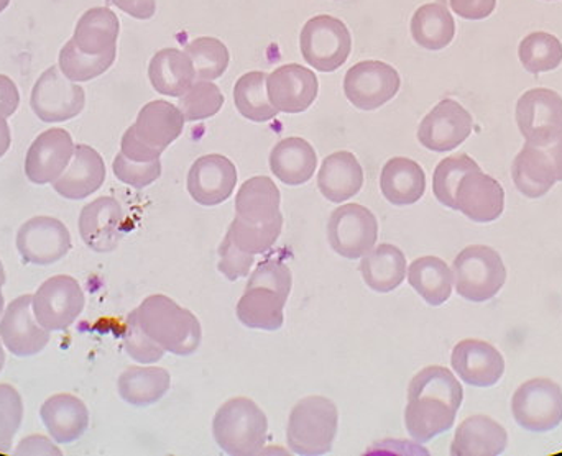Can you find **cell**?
Returning <instances> with one entry per match:
<instances>
[{"mask_svg":"<svg viewBox=\"0 0 562 456\" xmlns=\"http://www.w3.org/2000/svg\"><path fill=\"white\" fill-rule=\"evenodd\" d=\"M464 399V389L442 366L422 369L409 383L405 425L419 444L451 431Z\"/></svg>","mask_w":562,"mask_h":456,"instance_id":"cell-1","label":"cell"},{"mask_svg":"<svg viewBox=\"0 0 562 456\" xmlns=\"http://www.w3.org/2000/svg\"><path fill=\"white\" fill-rule=\"evenodd\" d=\"M142 330L167 353L193 355L203 340L200 320L164 294H154L134 310Z\"/></svg>","mask_w":562,"mask_h":456,"instance_id":"cell-2","label":"cell"},{"mask_svg":"<svg viewBox=\"0 0 562 456\" xmlns=\"http://www.w3.org/2000/svg\"><path fill=\"white\" fill-rule=\"evenodd\" d=\"M184 122L177 105L165 101L148 102L122 137L121 153L138 163L160 160L164 151L183 134Z\"/></svg>","mask_w":562,"mask_h":456,"instance_id":"cell-3","label":"cell"},{"mask_svg":"<svg viewBox=\"0 0 562 456\" xmlns=\"http://www.w3.org/2000/svg\"><path fill=\"white\" fill-rule=\"evenodd\" d=\"M213 435L224 454L259 455L269 437V419L252 399H229L214 415Z\"/></svg>","mask_w":562,"mask_h":456,"instance_id":"cell-4","label":"cell"},{"mask_svg":"<svg viewBox=\"0 0 562 456\" xmlns=\"http://www.w3.org/2000/svg\"><path fill=\"white\" fill-rule=\"evenodd\" d=\"M339 412L330 399L310 396L301 399L288 419L286 444L296 455L319 456L333 451Z\"/></svg>","mask_w":562,"mask_h":456,"instance_id":"cell-5","label":"cell"},{"mask_svg":"<svg viewBox=\"0 0 562 456\" xmlns=\"http://www.w3.org/2000/svg\"><path fill=\"white\" fill-rule=\"evenodd\" d=\"M456 290L471 303H485L497 296L507 280V267L497 251L484 244L468 247L452 264Z\"/></svg>","mask_w":562,"mask_h":456,"instance_id":"cell-6","label":"cell"},{"mask_svg":"<svg viewBox=\"0 0 562 456\" xmlns=\"http://www.w3.org/2000/svg\"><path fill=\"white\" fill-rule=\"evenodd\" d=\"M300 48L307 65L321 72H333L349 58L352 38L342 20L317 15L301 30Z\"/></svg>","mask_w":562,"mask_h":456,"instance_id":"cell-7","label":"cell"},{"mask_svg":"<svg viewBox=\"0 0 562 456\" xmlns=\"http://www.w3.org/2000/svg\"><path fill=\"white\" fill-rule=\"evenodd\" d=\"M515 186L524 196L538 200L562 181V135L544 147L525 144L512 167Z\"/></svg>","mask_w":562,"mask_h":456,"instance_id":"cell-8","label":"cell"},{"mask_svg":"<svg viewBox=\"0 0 562 456\" xmlns=\"http://www.w3.org/2000/svg\"><path fill=\"white\" fill-rule=\"evenodd\" d=\"M86 297L71 276L49 277L33 294V312L43 329L59 332L71 327L85 310Z\"/></svg>","mask_w":562,"mask_h":456,"instance_id":"cell-9","label":"cell"},{"mask_svg":"<svg viewBox=\"0 0 562 456\" xmlns=\"http://www.w3.org/2000/svg\"><path fill=\"white\" fill-rule=\"evenodd\" d=\"M85 104V89L66 78L56 66L40 76L30 98L32 111L46 124H58L78 117Z\"/></svg>","mask_w":562,"mask_h":456,"instance_id":"cell-10","label":"cell"},{"mask_svg":"<svg viewBox=\"0 0 562 456\" xmlns=\"http://www.w3.org/2000/svg\"><path fill=\"white\" fill-rule=\"evenodd\" d=\"M379 224L375 216L360 204H346L330 214L327 240L330 248L347 260H360L375 247Z\"/></svg>","mask_w":562,"mask_h":456,"instance_id":"cell-11","label":"cell"},{"mask_svg":"<svg viewBox=\"0 0 562 456\" xmlns=\"http://www.w3.org/2000/svg\"><path fill=\"white\" fill-rule=\"evenodd\" d=\"M512 412L520 428L530 432H550L562 421V389L547 378L531 379L515 392Z\"/></svg>","mask_w":562,"mask_h":456,"instance_id":"cell-12","label":"cell"},{"mask_svg":"<svg viewBox=\"0 0 562 456\" xmlns=\"http://www.w3.org/2000/svg\"><path fill=\"white\" fill-rule=\"evenodd\" d=\"M402 79L395 68L382 61H362L347 71L344 94L360 111H376L398 94Z\"/></svg>","mask_w":562,"mask_h":456,"instance_id":"cell-13","label":"cell"},{"mask_svg":"<svg viewBox=\"0 0 562 456\" xmlns=\"http://www.w3.org/2000/svg\"><path fill=\"white\" fill-rule=\"evenodd\" d=\"M517 122L528 144H551L562 135L561 95L544 88L525 92L517 104Z\"/></svg>","mask_w":562,"mask_h":456,"instance_id":"cell-14","label":"cell"},{"mask_svg":"<svg viewBox=\"0 0 562 456\" xmlns=\"http://www.w3.org/2000/svg\"><path fill=\"white\" fill-rule=\"evenodd\" d=\"M16 250L23 263H58L71 250V235L65 224L53 217L40 216L26 220L16 233Z\"/></svg>","mask_w":562,"mask_h":456,"instance_id":"cell-15","label":"cell"},{"mask_svg":"<svg viewBox=\"0 0 562 456\" xmlns=\"http://www.w3.org/2000/svg\"><path fill=\"white\" fill-rule=\"evenodd\" d=\"M472 134V115L452 99L439 102L418 128L423 147L436 153H448L461 147Z\"/></svg>","mask_w":562,"mask_h":456,"instance_id":"cell-16","label":"cell"},{"mask_svg":"<svg viewBox=\"0 0 562 456\" xmlns=\"http://www.w3.org/2000/svg\"><path fill=\"white\" fill-rule=\"evenodd\" d=\"M33 296L16 297L3 310L0 340L15 356H33L43 352L49 342V330L43 329L33 312Z\"/></svg>","mask_w":562,"mask_h":456,"instance_id":"cell-17","label":"cell"},{"mask_svg":"<svg viewBox=\"0 0 562 456\" xmlns=\"http://www.w3.org/2000/svg\"><path fill=\"white\" fill-rule=\"evenodd\" d=\"M75 144L65 128H49L33 141L25 158V174L30 183L53 184L68 168Z\"/></svg>","mask_w":562,"mask_h":456,"instance_id":"cell-18","label":"cell"},{"mask_svg":"<svg viewBox=\"0 0 562 456\" xmlns=\"http://www.w3.org/2000/svg\"><path fill=\"white\" fill-rule=\"evenodd\" d=\"M236 184V167L223 155L198 158L188 173V193L203 207L226 203L233 196Z\"/></svg>","mask_w":562,"mask_h":456,"instance_id":"cell-19","label":"cell"},{"mask_svg":"<svg viewBox=\"0 0 562 456\" xmlns=\"http://www.w3.org/2000/svg\"><path fill=\"white\" fill-rule=\"evenodd\" d=\"M319 82L311 69L284 65L267 76V94L273 107L284 114H301L316 101Z\"/></svg>","mask_w":562,"mask_h":456,"instance_id":"cell-20","label":"cell"},{"mask_svg":"<svg viewBox=\"0 0 562 456\" xmlns=\"http://www.w3.org/2000/svg\"><path fill=\"white\" fill-rule=\"evenodd\" d=\"M452 369L456 375L475 388H491L501 381L505 372L502 353L482 340H462L452 350Z\"/></svg>","mask_w":562,"mask_h":456,"instance_id":"cell-21","label":"cell"},{"mask_svg":"<svg viewBox=\"0 0 562 456\" xmlns=\"http://www.w3.org/2000/svg\"><path fill=\"white\" fill-rule=\"evenodd\" d=\"M505 191L498 181L481 170L462 178L456 191V210H461L472 223L488 224L504 214Z\"/></svg>","mask_w":562,"mask_h":456,"instance_id":"cell-22","label":"cell"},{"mask_svg":"<svg viewBox=\"0 0 562 456\" xmlns=\"http://www.w3.org/2000/svg\"><path fill=\"white\" fill-rule=\"evenodd\" d=\"M124 213L114 197H99L85 206L79 216L82 241L98 253H109L117 248L122 238Z\"/></svg>","mask_w":562,"mask_h":456,"instance_id":"cell-23","label":"cell"},{"mask_svg":"<svg viewBox=\"0 0 562 456\" xmlns=\"http://www.w3.org/2000/svg\"><path fill=\"white\" fill-rule=\"evenodd\" d=\"M104 181L105 164L101 155L88 145H78L68 168L53 187L65 200L81 201L101 190Z\"/></svg>","mask_w":562,"mask_h":456,"instance_id":"cell-24","label":"cell"},{"mask_svg":"<svg viewBox=\"0 0 562 456\" xmlns=\"http://www.w3.org/2000/svg\"><path fill=\"white\" fill-rule=\"evenodd\" d=\"M43 424L56 444H72L89 428V411L81 399L72 395H55L40 409Z\"/></svg>","mask_w":562,"mask_h":456,"instance_id":"cell-25","label":"cell"},{"mask_svg":"<svg viewBox=\"0 0 562 456\" xmlns=\"http://www.w3.org/2000/svg\"><path fill=\"white\" fill-rule=\"evenodd\" d=\"M236 217L252 226H269L283 220L277 184L267 176L247 180L236 196Z\"/></svg>","mask_w":562,"mask_h":456,"instance_id":"cell-26","label":"cell"},{"mask_svg":"<svg viewBox=\"0 0 562 456\" xmlns=\"http://www.w3.org/2000/svg\"><path fill=\"white\" fill-rule=\"evenodd\" d=\"M317 187L327 201L346 203L357 196L363 187V170L350 151L329 155L321 164Z\"/></svg>","mask_w":562,"mask_h":456,"instance_id":"cell-27","label":"cell"},{"mask_svg":"<svg viewBox=\"0 0 562 456\" xmlns=\"http://www.w3.org/2000/svg\"><path fill=\"white\" fill-rule=\"evenodd\" d=\"M507 431L494 419L474 415L465 419L452 442L451 454L454 456H495L504 454L507 448Z\"/></svg>","mask_w":562,"mask_h":456,"instance_id":"cell-28","label":"cell"},{"mask_svg":"<svg viewBox=\"0 0 562 456\" xmlns=\"http://www.w3.org/2000/svg\"><path fill=\"white\" fill-rule=\"evenodd\" d=\"M380 190L393 206H412L425 196V171L409 158H392L380 174Z\"/></svg>","mask_w":562,"mask_h":456,"instance_id":"cell-29","label":"cell"},{"mask_svg":"<svg viewBox=\"0 0 562 456\" xmlns=\"http://www.w3.org/2000/svg\"><path fill=\"white\" fill-rule=\"evenodd\" d=\"M148 78L158 94L181 98L196 81V69L187 53L165 48L151 58Z\"/></svg>","mask_w":562,"mask_h":456,"instance_id":"cell-30","label":"cell"},{"mask_svg":"<svg viewBox=\"0 0 562 456\" xmlns=\"http://www.w3.org/2000/svg\"><path fill=\"white\" fill-rule=\"evenodd\" d=\"M316 168V151L303 138H284L270 153V170L286 186L306 184Z\"/></svg>","mask_w":562,"mask_h":456,"instance_id":"cell-31","label":"cell"},{"mask_svg":"<svg viewBox=\"0 0 562 456\" xmlns=\"http://www.w3.org/2000/svg\"><path fill=\"white\" fill-rule=\"evenodd\" d=\"M288 297L269 287H246L237 304V319L247 329L273 332L283 327Z\"/></svg>","mask_w":562,"mask_h":456,"instance_id":"cell-32","label":"cell"},{"mask_svg":"<svg viewBox=\"0 0 562 456\" xmlns=\"http://www.w3.org/2000/svg\"><path fill=\"white\" fill-rule=\"evenodd\" d=\"M119 30L121 23L117 15L108 7H95L79 19L71 39L79 52L102 55L117 49Z\"/></svg>","mask_w":562,"mask_h":456,"instance_id":"cell-33","label":"cell"},{"mask_svg":"<svg viewBox=\"0 0 562 456\" xmlns=\"http://www.w3.org/2000/svg\"><path fill=\"white\" fill-rule=\"evenodd\" d=\"M170 373L158 366H131L119 378L121 398L135 408L157 404L170 389Z\"/></svg>","mask_w":562,"mask_h":456,"instance_id":"cell-34","label":"cell"},{"mask_svg":"<svg viewBox=\"0 0 562 456\" xmlns=\"http://www.w3.org/2000/svg\"><path fill=\"white\" fill-rule=\"evenodd\" d=\"M360 273L370 289L376 293H392L405 281V253L393 244H379L362 256Z\"/></svg>","mask_w":562,"mask_h":456,"instance_id":"cell-35","label":"cell"},{"mask_svg":"<svg viewBox=\"0 0 562 456\" xmlns=\"http://www.w3.org/2000/svg\"><path fill=\"white\" fill-rule=\"evenodd\" d=\"M406 274H408L409 286L429 306H442L451 297L454 273L441 258H418L409 264Z\"/></svg>","mask_w":562,"mask_h":456,"instance_id":"cell-36","label":"cell"},{"mask_svg":"<svg viewBox=\"0 0 562 456\" xmlns=\"http://www.w3.org/2000/svg\"><path fill=\"white\" fill-rule=\"evenodd\" d=\"M454 35V19L442 3H426L413 15L412 36L422 48L439 52L451 45Z\"/></svg>","mask_w":562,"mask_h":456,"instance_id":"cell-37","label":"cell"},{"mask_svg":"<svg viewBox=\"0 0 562 456\" xmlns=\"http://www.w3.org/2000/svg\"><path fill=\"white\" fill-rule=\"evenodd\" d=\"M234 102L237 111L249 121L263 124L279 115L267 94V75L262 71H252L244 75L234 88Z\"/></svg>","mask_w":562,"mask_h":456,"instance_id":"cell-38","label":"cell"},{"mask_svg":"<svg viewBox=\"0 0 562 456\" xmlns=\"http://www.w3.org/2000/svg\"><path fill=\"white\" fill-rule=\"evenodd\" d=\"M518 55L521 65L531 75L553 71L562 62V43L551 33H530L521 39Z\"/></svg>","mask_w":562,"mask_h":456,"instance_id":"cell-39","label":"cell"},{"mask_svg":"<svg viewBox=\"0 0 562 456\" xmlns=\"http://www.w3.org/2000/svg\"><path fill=\"white\" fill-rule=\"evenodd\" d=\"M184 53L190 56L196 69V81H216L229 68V49L213 36L193 39L188 43Z\"/></svg>","mask_w":562,"mask_h":456,"instance_id":"cell-40","label":"cell"},{"mask_svg":"<svg viewBox=\"0 0 562 456\" xmlns=\"http://www.w3.org/2000/svg\"><path fill=\"white\" fill-rule=\"evenodd\" d=\"M117 49L102 55H86L69 39L59 53V69L72 82H86L104 75L115 61Z\"/></svg>","mask_w":562,"mask_h":456,"instance_id":"cell-41","label":"cell"},{"mask_svg":"<svg viewBox=\"0 0 562 456\" xmlns=\"http://www.w3.org/2000/svg\"><path fill=\"white\" fill-rule=\"evenodd\" d=\"M481 170L479 164L468 155H454L446 158L436 167L435 176H432V191L436 200L442 206L456 210V191L459 183L465 174L471 171Z\"/></svg>","mask_w":562,"mask_h":456,"instance_id":"cell-42","label":"cell"},{"mask_svg":"<svg viewBox=\"0 0 562 456\" xmlns=\"http://www.w3.org/2000/svg\"><path fill=\"white\" fill-rule=\"evenodd\" d=\"M224 95L221 89L211 81H194L178 102V109L184 121L198 122L214 117L223 109Z\"/></svg>","mask_w":562,"mask_h":456,"instance_id":"cell-43","label":"cell"},{"mask_svg":"<svg viewBox=\"0 0 562 456\" xmlns=\"http://www.w3.org/2000/svg\"><path fill=\"white\" fill-rule=\"evenodd\" d=\"M281 228H283V220L269 224V226H252V224L243 223L234 217L227 235L233 238L234 243L240 250L256 256V254L266 253L276 244L281 235Z\"/></svg>","mask_w":562,"mask_h":456,"instance_id":"cell-44","label":"cell"},{"mask_svg":"<svg viewBox=\"0 0 562 456\" xmlns=\"http://www.w3.org/2000/svg\"><path fill=\"white\" fill-rule=\"evenodd\" d=\"M22 419V396L13 386L0 385V454H9Z\"/></svg>","mask_w":562,"mask_h":456,"instance_id":"cell-45","label":"cell"},{"mask_svg":"<svg viewBox=\"0 0 562 456\" xmlns=\"http://www.w3.org/2000/svg\"><path fill=\"white\" fill-rule=\"evenodd\" d=\"M124 346L127 355L142 365H154V363L160 362L167 353L142 330L134 312H131L127 323H125Z\"/></svg>","mask_w":562,"mask_h":456,"instance_id":"cell-46","label":"cell"},{"mask_svg":"<svg viewBox=\"0 0 562 456\" xmlns=\"http://www.w3.org/2000/svg\"><path fill=\"white\" fill-rule=\"evenodd\" d=\"M112 171L121 183L135 187V190H144V187L151 186L161 176V161L138 163V161L128 160L125 155L119 153L112 163Z\"/></svg>","mask_w":562,"mask_h":456,"instance_id":"cell-47","label":"cell"},{"mask_svg":"<svg viewBox=\"0 0 562 456\" xmlns=\"http://www.w3.org/2000/svg\"><path fill=\"white\" fill-rule=\"evenodd\" d=\"M269 287L283 294L284 297L290 296L291 286H293V277H291L290 267L279 260H266L256 267L250 274L249 283L246 287Z\"/></svg>","mask_w":562,"mask_h":456,"instance_id":"cell-48","label":"cell"},{"mask_svg":"<svg viewBox=\"0 0 562 456\" xmlns=\"http://www.w3.org/2000/svg\"><path fill=\"white\" fill-rule=\"evenodd\" d=\"M252 266L254 254L240 250V248L234 243L233 238L226 235V238H224L220 247V264H217L223 276L229 281H237L250 274Z\"/></svg>","mask_w":562,"mask_h":456,"instance_id":"cell-49","label":"cell"},{"mask_svg":"<svg viewBox=\"0 0 562 456\" xmlns=\"http://www.w3.org/2000/svg\"><path fill=\"white\" fill-rule=\"evenodd\" d=\"M452 12L465 20H484L494 13L497 0H449Z\"/></svg>","mask_w":562,"mask_h":456,"instance_id":"cell-50","label":"cell"},{"mask_svg":"<svg viewBox=\"0 0 562 456\" xmlns=\"http://www.w3.org/2000/svg\"><path fill=\"white\" fill-rule=\"evenodd\" d=\"M20 94L15 82L9 76L0 75V115L9 118L19 109Z\"/></svg>","mask_w":562,"mask_h":456,"instance_id":"cell-51","label":"cell"},{"mask_svg":"<svg viewBox=\"0 0 562 456\" xmlns=\"http://www.w3.org/2000/svg\"><path fill=\"white\" fill-rule=\"evenodd\" d=\"M112 5L137 20H148L157 12V0H109Z\"/></svg>","mask_w":562,"mask_h":456,"instance_id":"cell-52","label":"cell"},{"mask_svg":"<svg viewBox=\"0 0 562 456\" xmlns=\"http://www.w3.org/2000/svg\"><path fill=\"white\" fill-rule=\"evenodd\" d=\"M15 455H61V451L42 435H30L20 442Z\"/></svg>","mask_w":562,"mask_h":456,"instance_id":"cell-53","label":"cell"},{"mask_svg":"<svg viewBox=\"0 0 562 456\" xmlns=\"http://www.w3.org/2000/svg\"><path fill=\"white\" fill-rule=\"evenodd\" d=\"M10 144H12V134H10L9 124L7 118L0 115V158L9 151Z\"/></svg>","mask_w":562,"mask_h":456,"instance_id":"cell-54","label":"cell"},{"mask_svg":"<svg viewBox=\"0 0 562 456\" xmlns=\"http://www.w3.org/2000/svg\"><path fill=\"white\" fill-rule=\"evenodd\" d=\"M3 284H5V270H3L2 261H0V289H2Z\"/></svg>","mask_w":562,"mask_h":456,"instance_id":"cell-55","label":"cell"},{"mask_svg":"<svg viewBox=\"0 0 562 456\" xmlns=\"http://www.w3.org/2000/svg\"><path fill=\"white\" fill-rule=\"evenodd\" d=\"M3 365H5V352H3L2 342H0V372H2Z\"/></svg>","mask_w":562,"mask_h":456,"instance_id":"cell-56","label":"cell"},{"mask_svg":"<svg viewBox=\"0 0 562 456\" xmlns=\"http://www.w3.org/2000/svg\"><path fill=\"white\" fill-rule=\"evenodd\" d=\"M10 0H0V13L9 7Z\"/></svg>","mask_w":562,"mask_h":456,"instance_id":"cell-57","label":"cell"},{"mask_svg":"<svg viewBox=\"0 0 562 456\" xmlns=\"http://www.w3.org/2000/svg\"><path fill=\"white\" fill-rule=\"evenodd\" d=\"M3 314V294L2 290H0V317H2Z\"/></svg>","mask_w":562,"mask_h":456,"instance_id":"cell-58","label":"cell"},{"mask_svg":"<svg viewBox=\"0 0 562 456\" xmlns=\"http://www.w3.org/2000/svg\"><path fill=\"white\" fill-rule=\"evenodd\" d=\"M439 3H442V5H448L449 0H438Z\"/></svg>","mask_w":562,"mask_h":456,"instance_id":"cell-59","label":"cell"}]
</instances>
